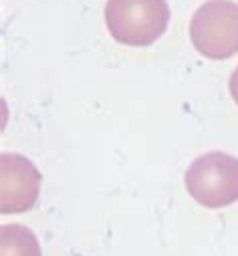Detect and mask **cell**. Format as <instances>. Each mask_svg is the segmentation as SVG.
Instances as JSON below:
<instances>
[{"instance_id":"1","label":"cell","mask_w":238,"mask_h":256,"mask_svg":"<svg viewBox=\"0 0 238 256\" xmlns=\"http://www.w3.org/2000/svg\"><path fill=\"white\" fill-rule=\"evenodd\" d=\"M168 0H107L105 24L111 36L130 46H148L168 28Z\"/></svg>"},{"instance_id":"2","label":"cell","mask_w":238,"mask_h":256,"mask_svg":"<svg viewBox=\"0 0 238 256\" xmlns=\"http://www.w3.org/2000/svg\"><path fill=\"white\" fill-rule=\"evenodd\" d=\"M188 194L204 208H224L238 202V160L224 152L196 158L186 172Z\"/></svg>"},{"instance_id":"3","label":"cell","mask_w":238,"mask_h":256,"mask_svg":"<svg viewBox=\"0 0 238 256\" xmlns=\"http://www.w3.org/2000/svg\"><path fill=\"white\" fill-rule=\"evenodd\" d=\"M194 48L208 58H230L238 52V4L208 0L190 20Z\"/></svg>"},{"instance_id":"4","label":"cell","mask_w":238,"mask_h":256,"mask_svg":"<svg viewBox=\"0 0 238 256\" xmlns=\"http://www.w3.org/2000/svg\"><path fill=\"white\" fill-rule=\"evenodd\" d=\"M40 172L20 154L0 156V212L20 214L30 210L40 194Z\"/></svg>"},{"instance_id":"5","label":"cell","mask_w":238,"mask_h":256,"mask_svg":"<svg viewBox=\"0 0 238 256\" xmlns=\"http://www.w3.org/2000/svg\"><path fill=\"white\" fill-rule=\"evenodd\" d=\"M0 256H40V244L32 230L20 224L0 226Z\"/></svg>"},{"instance_id":"6","label":"cell","mask_w":238,"mask_h":256,"mask_svg":"<svg viewBox=\"0 0 238 256\" xmlns=\"http://www.w3.org/2000/svg\"><path fill=\"white\" fill-rule=\"evenodd\" d=\"M230 93H232V99H234L236 105H238V67L234 69V73H232V77H230Z\"/></svg>"}]
</instances>
